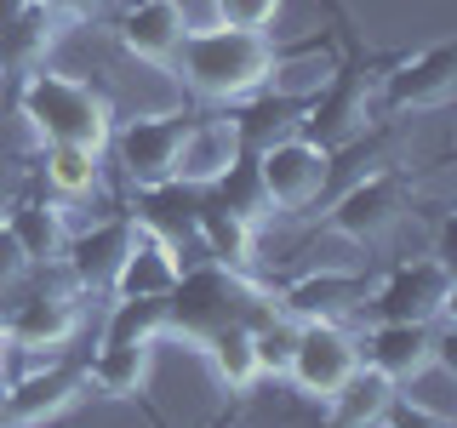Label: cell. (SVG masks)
<instances>
[{"label": "cell", "mask_w": 457, "mask_h": 428, "mask_svg": "<svg viewBox=\"0 0 457 428\" xmlns=\"http://www.w3.org/2000/svg\"><path fill=\"white\" fill-rule=\"evenodd\" d=\"M200 200H206V189H200V183H183V177L143 183L137 200H132V223L143 228V235H154V240H166V246H178V240L195 235Z\"/></svg>", "instance_id": "cell-17"}, {"label": "cell", "mask_w": 457, "mask_h": 428, "mask_svg": "<svg viewBox=\"0 0 457 428\" xmlns=\"http://www.w3.org/2000/svg\"><path fill=\"white\" fill-rule=\"evenodd\" d=\"M240 154V137H235V120H228V109L223 114H195L189 120V132H183V149H178V166H171V177H183V183H200L206 189L212 177L228 166Z\"/></svg>", "instance_id": "cell-19"}, {"label": "cell", "mask_w": 457, "mask_h": 428, "mask_svg": "<svg viewBox=\"0 0 457 428\" xmlns=\"http://www.w3.org/2000/svg\"><path fill=\"white\" fill-rule=\"evenodd\" d=\"M452 417H440V411H428V406H418V399H406L395 389V399H389V411H383V423L378 428H446Z\"/></svg>", "instance_id": "cell-32"}, {"label": "cell", "mask_w": 457, "mask_h": 428, "mask_svg": "<svg viewBox=\"0 0 457 428\" xmlns=\"http://www.w3.org/2000/svg\"><path fill=\"white\" fill-rule=\"evenodd\" d=\"M297 325L280 303L269 314L263 325H252V349H257V377H286V366H292V349H297Z\"/></svg>", "instance_id": "cell-30"}, {"label": "cell", "mask_w": 457, "mask_h": 428, "mask_svg": "<svg viewBox=\"0 0 457 428\" xmlns=\"http://www.w3.org/2000/svg\"><path fill=\"white\" fill-rule=\"evenodd\" d=\"M223 109H228V120H235L240 149H252V154L297 137L303 132V114H309L303 97H286V92H275V86H257V92H246L240 103H223Z\"/></svg>", "instance_id": "cell-16"}, {"label": "cell", "mask_w": 457, "mask_h": 428, "mask_svg": "<svg viewBox=\"0 0 457 428\" xmlns=\"http://www.w3.org/2000/svg\"><path fill=\"white\" fill-rule=\"evenodd\" d=\"M12 371H18V349H12L6 325H0V389H6V383H12Z\"/></svg>", "instance_id": "cell-35"}, {"label": "cell", "mask_w": 457, "mask_h": 428, "mask_svg": "<svg viewBox=\"0 0 457 428\" xmlns=\"http://www.w3.org/2000/svg\"><path fill=\"white\" fill-rule=\"evenodd\" d=\"M195 240L200 251L212 257V263H228V268H252V251H257V223L235 218V211H223L218 200H200L195 211Z\"/></svg>", "instance_id": "cell-24"}, {"label": "cell", "mask_w": 457, "mask_h": 428, "mask_svg": "<svg viewBox=\"0 0 457 428\" xmlns=\"http://www.w3.org/2000/svg\"><path fill=\"white\" fill-rule=\"evenodd\" d=\"M171 285H178V257H171V246L137 228V240H132V251H126L109 297H171Z\"/></svg>", "instance_id": "cell-22"}, {"label": "cell", "mask_w": 457, "mask_h": 428, "mask_svg": "<svg viewBox=\"0 0 457 428\" xmlns=\"http://www.w3.org/2000/svg\"><path fill=\"white\" fill-rule=\"evenodd\" d=\"M280 0H212V18L223 29H269Z\"/></svg>", "instance_id": "cell-31"}, {"label": "cell", "mask_w": 457, "mask_h": 428, "mask_svg": "<svg viewBox=\"0 0 457 428\" xmlns=\"http://www.w3.org/2000/svg\"><path fill=\"white\" fill-rule=\"evenodd\" d=\"M257 166H263L275 211H303V206H320V200L332 194V154H326L320 143H309L303 132L275 143V149H263Z\"/></svg>", "instance_id": "cell-8"}, {"label": "cell", "mask_w": 457, "mask_h": 428, "mask_svg": "<svg viewBox=\"0 0 457 428\" xmlns=\"http://www.w3.org/2000/svg\"><path fill=\"white\" fill-rule=\"evenodd\" d=\"M378 97L389 114H428V109H446L457 97V46L452 40H435L418 57H400L389 75L378 80Z\"/></svg>", "instance_id": "cell-9"}, {"label": "cell", "mask_w": 457, "mask_h": 428, "mask_svg": "<svg viewBox=\"0 0 457 428\" xmlns=\"http://www.w3.org/2000/svg\"><path fill=\"white\" fill-rule=\"evenodd\" d=\"M63 29H69L63 12H52L46 0H29L18 18L0 29V80H23L35 69H46V57L63 40Z\"/></svg>", "instance_id": "cell-15"}, {"label": "cell", "mask_w": 457, "mask_h": 428, "mask_svg": "<svg viewBox=\"0 0 457 428\" xmlns=\"http://www.w3.org/2000/svg\"><path fill=\"white\" fill-rule=\"evenodd\" d=\"M6 228L18 235V246L29 251V263H57L69 246V223H63V206L46 194H18L12 200V211H6Z\"/></svg>", "instance_id": "cell-20"}, {"label": "cell", "mask_w": 457, "mask_h": 428, "mask_svg": "<svg viewBox=\"0 0 457 428\" xmlns=\"http://www.w3.org/2000/svg\"><path fill=\"white\" fill-rule=\"evenodd\" d=\"M171 57H183V80H189L195 97H206V103H240L246 92L269 86L275 40H269L263 29L212 23V29H189Z\"/></svg>", "instance_id": "cell-1"}, {"label": "cell", "mask_w": 457, "mask_h": 428, "mask_svg": "<svg viewBox=\"0 0 457 428\" xmlns=\"http://www.w3.org/2000/svg\"><path fill=\"white\" fill-rule=\"evenodd\" d=\"M195 114L189 109H166V114H137V120L114 126V149H120V166L126 177H132V189L143 183H161L171 177V166H178V149H183V132H189Z\"/></svg>", "instance_id": "cell-11"}, {"label": "cell", "mask_w": 457, "mask_h": 428, "mask_svg": "<svg viewBox=\"0 0 457 428\" xmlns=\"http://www.w3.org/2000/svg\"><path fill=\"white\" fill-rule=\"evenodd\" d=\"M378 80L383 75L366 63V52H354L349 63H337L332 75H326V86L309 97L303 137L332 154L343 143H354L361 132H371V120H378Z\"/></svg>", "instance_id": "cell-4"}, {"label": "cell", "mask_w": 457, "mask_h": 428, "mask_svg": "<svg viewBox=\"0 0 457 428\" xmlns=\"http://www.w3.org/2000/svg\"><path fill=\"white\" fill-rule=\"evenodd\" d=\"M440 349H446V325L428 320H378L361 342V360L378 366L389 383H411L423 371L440 366Z\"/></svg>", "instance_id": "cell-12"}, {"label": "cell", "mask_w": 457, "mask_h": 428, "mask_svg": "<svg viewBox=\"0 0 457 428\" xmlns=\"http://www.w3.org/2000/svg\"><path fill=\"white\" fill-rule=\"evenodd\" d=\"M406 218V177L400 171H366V177H354L349 189L332 194V228L343 240H383L389 228Z\"/></svg>", "instance_id": "cell-10"}, {"label": "cell", "mask_w": 457, "mask_h": 428, "mask_svg": "<svg viewBox=\"0 0 457 428\" xmlns=\"http://www.w3.org/2000/svg\"><path fill=\"white\" fill-rule=\"evenodd\" d=\"M114 35H120V46L132 57L161 63V57H171L178 40L189 35V18H183L178 0H132V6L120 12V23H114Z\"/></svg>", "instance_id": "cell-18"}, {"label": "cell", "mask_w": 457, "mask_h": 428, "mask_svg": "<svg viewBox=\"0 0 457 428\" xmlns=\"http://www.w3.org/2000/svg\"><path fill=\"white\" fill-rule=\"evenodd\" d=\"M29 251L18 246V235L6 228V218H0V292H12V285H23L29 280Z\"/></svg>", "instance_id": "cell-33"}, {"label": "cell", "mask_w": 457, "mask_h": 428, "mask_svg": "<svg viewBox=\"0 0 457 428\" xmlns=\"http://www.w3.org/2000/svg\"><path fill=\"white\" fill-rule=\"evenodd\" d=\"M46 6H52V12H63L69 23H80V18H92V12H97V0H46Z\"/></svg>", "instance_id": "cell-34"}, {"label": "cell", "mask_w": 457, "mask_h": 428, "mask_svg": "<svg viewBox=\"0 0 457 428\" xmlns=\"http://www.w3.org/2000/svg\"><path fill=\"white\" fill-rule=\"evenodd\" d=\"M275 314V292L257 285L246 268H228V263H189L178 268V285H171V332L178 337H206L228 320H246L263 325Z\"/></svg>", "instance_id": "cell-3"}, {"label": "cell", "mask_w": 457, "mask_h": 428, "mask_svg": "<svg viewBox=\"0 0 457 428\" xmlns=\"http://www.w3.org/2000/svg\"><path fill=\"white\" fill-rule=\"evenodd\" d=\"M332 69H337L332 46H320V40H314V46H303V52H275L269 86H275V92H286V97H303V103H309V97L326 86V75H332Z\"/></svg>", "instance_id": "cell-29"}, {"label": "cell", "mask_w": 457, "mask_h": 428, "mask_svg": "<svg viewBox=\"0 0 457 428\" xmlns=\"http://www.w3.org/2000/svg\"><path fill=\"white\" fill-rule=\"evenodd\" d=\"M171 332V297H109V342H154Z\"/></svg>", "instance_id": "cell-28"}, {"label": "cell", "mask_w": 457, "mask_h": 428, "mask_svg": "<svg viewBox=\"0 0 457 428\" xmlns=\"http://www.w3.org/2000/svg\"><path fill=\"white\" fill-rule=\"evenodd\" d=\"M371 280L349 275V268H314V275H297L275 292V303L292 314V320H349L354 309H366Z\"/></svg>", "instance_id": "cell-14"}, {"label": "cell", "mask_w": 457, "mask_h": 428, "mask_svg": "<svg viewBox=\"0 0 457 428\" xmlns=\"http://www.w3.org/2000/svg\"><path fill=\"white\" fill-rule=\"evenodd\" d=\"M86 383L114 399H137L149 383V342H109L97 337V354H86Z\"/></svg>", "instance_id": "cell-25"}, {"label": "cell", "mask_w": 457, "mask_h": 428, "mask_svg": "<svg viewBox=\"0 0 457 428\" xmlns=\"http://www.w3.org/2000/svg\"><path fill=\"white\" fill-rule=\"evenodd\" d=\"M132 240H137L132 211H126V218H104V223L80 228V235H69L63 263H69V275H75L80 297H109L114 292V275H120Z\"/></svg>", "instance_id": "cell-13"}, {"label": "cell", "mask_w": 457, "mask_h": 428, "mask_svg": "<svg viewBox=\"0 0 457 428\" xmlns=\"http://www.w3.org/2000/svg\"><path fill=\"white\" fill-rule=\"evenodd\" d=\"M354 366H361V337L343 332V320H303L297 325V349H292V366H286L297 394L332 399Z\"/></svg>", "instance_id": "cell-7"}, {"label": "cell", "mask_w": 457, "mask_h": 428, "mask_svg": "<svg viewBox=\"0 0 457 428\" xmlns=\"http://www.w3.org/2000/svg\"><path fill=\"white\" fill-rule=\"evenodd\" d=\"M457 297V275L452 263L440 257H411V263H395L383 285H371L366 309L371 320H428V325H446Z\"/></svg>", "instance_id": "cell-5"}, {"label": "cell", "mask_w": 457, "mask_h": 428, "mask_svg": "<svg viewBox=\"0 0 457 428\" xmlns=\"http://www.w3.org/2000/svg\"><path fill=\"white\" fill-rule=\"evenodd\" d=\"M395 389H400V383H389L378 366L361 360L349 377H343V389L332 399H320V411L332 423H343V428H378L383 411H389V399H395Z\"/></svg>", "instance_id": "cell-21"}, {"label": "cell", "mask_w": 457, "mask_h": 428, "mask_svg": "<svg viewBox=\"0 0 457 428\" xmlns=\"http://www.w3.org/2000/svg\"><path fill=\"white\" fill-rule=\"evenodd\" d=\"M200 349H206V360H212L223 389L240 394V389L257 383V349H252V325L246 320H228V325H218V332H206Z\"/></svg>", "instance_id": "cell-27"}, {"label": "cell", "mask_w": 457, "mask_h": 428, "mask_svg": "<svg viewBox=\"0 0 457 428\" xmlns=\"http://www.w3.org/2000/svg\"><path fill=\"white\" fill-rule=\"evenodd\" d=\"M206 194L218 200L223 211H235V218H246V223H263V218H275V200H269V183H263V166H257V154L252 149H240L235 160H228L218 177L206 183Z\"/></svg>", "instance_id": "cell-23"}, {"label": "cell", "mask_w": 457, "mask_h": 428, "mask_svg": "<svg viewBox=\"0 0 457 428\" xmlns=\"http://www.w3.org/2000/svg\"><path fill=\"white\" fill-rule=\"evenodd\" d=\"M40 177L52 194L80 200L104 189V149H86V143H46L40 149Z\"/></svg>", "instance_id": "cell-26"}, {"label": "cell", "mask_w": 457, "mask_h": 428, "mask_svg": "<svg viewBox=\"0 0 457 428\" xmlns=\"http://www.w3.org/2000/svg\"><path fill=\"white\" fill-rule=\"evenodd\" d=\"M23 6H29V0H0V29H6L12 18H18V12H23Z\"/></svg>", "instance_id": "cell-36"}, {"label": "cell", "mask_w": 457, "mask_h": 428, "mask_svg": "<svg viewBox=\"0 0 457 428\" xmlns=\"http://www.w3.org/2000/svg\"><path fill=\"white\" fill-rule=\"evenodd\" d=\"M86 389H92L86 383V360H75V354H46V366L12 371V383L0 389V411H6V423H52Z\"/></svg>", "instance_id": "cell-6"}, {"label": "cell", "mask_w": 457, "mask_h": 428, "mask_svg": "<svg viewBox=\"0 0 457 428\" xmlns=\"http://www.w3.org/2000/svg\"><path fill=\"white\" fill-rule=\"evenodd\" d=\"M18 109L35 126L40 143H86V149H109L114 137V103L104 86L57 75V69H35L18 80Z\"/></svg>", "instance_id": "cell-2"}]
</instances>
